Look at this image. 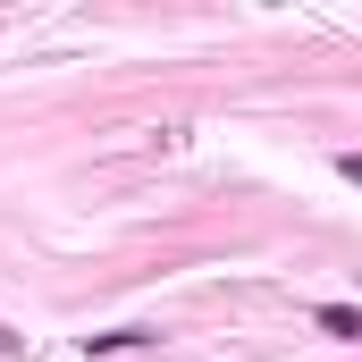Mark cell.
<instances>
[{"mask_svg":"<svg viewBox=\"0 0 362 362\" xmlns=\"http://www.w3.org/2000/svg\"><path fill=\"white\" fill-rule=\"evenodd\" d=\"M312 320H320L329 337H346V346H362V312H354V303H320Z\"/></svg>","mask_w":362,"mask_h":362,"instance_id":"obj_1","label":"cell"},{"mask_svg":"<svg viewBox=\"0 0 362 362\" xmlns=\"http://www.w3.org/2000/svg\"><path fill=\"white\" fill-rule=\"evenodd\" d=\"M118 346H144V329H101V337H85V354H118Z\"/></svg>","mask_w":362,"mask_h":362,"instance_id":"obj_2","label":"cell"},{"mask_svg":"<svg viewBox=\"0 0 362 362\" xmlns=\"http://www.w3.org/2000/svg\"><path fill=\"white\" fill-rule=\"evenodd\" d=\"M337 177H354V185H362V152H337Z\"/></svg>","mask_w":362,"mask_h":362,"instance_id":"obj_3","label":"cell"}]
</instances>
